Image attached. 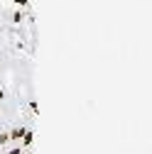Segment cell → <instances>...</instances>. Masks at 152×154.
Returning <instances> with one entry per match:
<instances>
[{"label":"cell","instance_id":"3","mask_svg":"<svg viewBox=\"0 0 152 154\" xmlns=\"http://www.w3.org/2000/svg\"><path fill=\"white\" fill-rule=\"evenodd\" d=\"M8 140H10V134H8V132H0V144H5Z\"/></svg>","mask_w":152,"mask_h":154},{"label":"cell","instance_id":"1","mask_svg":"<svg viewBox=\"0 0 152 154\" xmlns=\"http://www.w3.org/2000/svg\"><path fill=\"white\" fill-rule=\"evenodd\" d=\"M32 142H34V132H32V130H25V134H22V144H25V147H32Z\"/></svg>","mask_w":152,"mask_h":154},{"label":"cell","instance_id":"4","mask_svg":"<svg viewBox=\"0 0 152 154\" xmlns=\"http://www.w3.org/2000/svg\"><path fill=\"white\" fill-rule=\"evenodd\" d=\"M12 3H15V5H20V8H25V5H27V0H12Z\"/></svg>","mask_w":152,"mask_h":154},{"label":"cell","instance_id":"2","mask_svg":"<svg viewBox=\"0 0 152 154\" xmlns=\"http://www.w3.org/2000/svg\"><path fill=\"white\" fill-rule=\"evenodd\" d=\"M22 134H25V127H15V130L10 132V137H12V140H22Z\"/></svg>","mask_w":152,"mask_h":154},{"label":"cell","instance_id":"6","mask_svg":"<svg viewBox=\"0 0 152 154\" xmlns=\"http://www.w3.org/2000/svg\"><path fill=\"white\" fill-rule=\"evenodd\" d=\"M27 154H30V152H27Z\"/></svg>","mask_w":152,"mask_h":154},{"label":"cell","instance_id":"5","mask_svg":"<svg viewBox=\"0 0 152 154\" xmlns=\"http://www.w3.org/2000/svg\"><path fill=\"white\" fill-rule=\"evenodd\" d=\"M8 154H22V149H20V147H15V149H10Z\"/></svg>","mask_w":152,"mask_h":154}]
</instances>
